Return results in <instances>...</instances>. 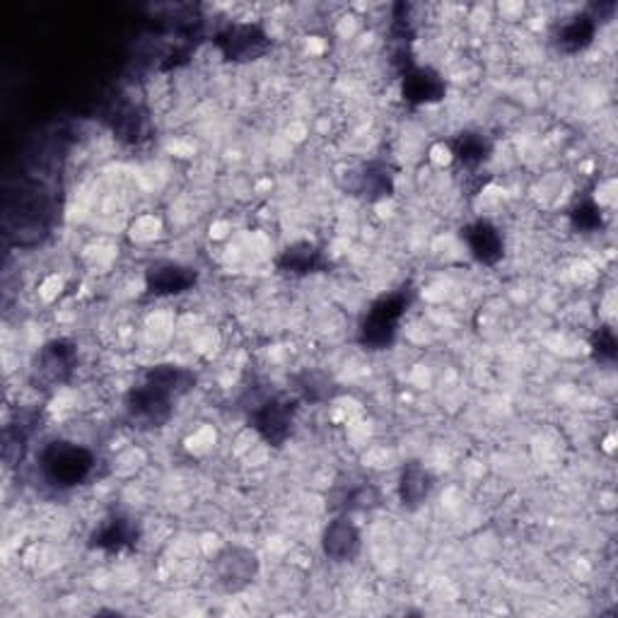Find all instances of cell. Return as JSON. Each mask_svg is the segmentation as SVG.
Returning a JSON list of instances; mask_svg holds the SVG:
<instances>
[{"label":"cell","instance_id":"1","mask_svg":"<svg viewBox=\"0 0 618 618\" xmlns=\"http://www.w3.org/2000/svg\"><path fill=\"white\" fill-rule=\"evenodd\" d=\"M94 454L71 440H53L39 452V469L47 483L53 488H75L83 485L94 474Z\"/></svg>","mask_w":618,"mask_h":618},{"label":"cell","instance_id":"2","mask_svg":"<svg viewBox=\"0 0 618 618\" xmlns=\"http://www.w3.org/2000/svg\"><path fill=\"white\" fill-rule=\"evenodd\" d=\"M411 302H414V295H411L408 288H401L389 292V295L377 298L370 310L365 312L361 329H357V341L370 351L389 349V345L396 341L399 327L406 317Z\"/></svg>","mask_w":618,"mask_h":618},{"label":"cell","instance_id":"3","mask_svg":"<svg viewBox=\"0 0 618 618\" xmlns=\"http://www.w3.org/2000/svg\"><path fill=\"white\" fill-rule=\"evenodd\" d=\"M300 411V399L286 394H270L256 401L252 414H249V426L256 430V436L270 447H283L295 430Z\"/></svg>","mask_w":618,"mask_h":618},{"label":"cell","instance_id":"4","mask_svg":"<svg viewBox=\"0 0 618 618\" xmlns=\"http://www.w3.org/2000/svg\"><path fill=\"white\" fill-rule=\"evenodd\" d=\"M78 367V349L68 339H53L41 345L35 361H31L29 382L41 392L56 389L71 382V377Z\"/></svg>","mask_w":618,"mask_h":618},{"label":"cell","instance_id":"5","mask_svg":"<svg viewBox=\"0 0 618 618\" xmlns=\"http://www.w3.org/2000/svg\"><path fill=\"white\" fill-rule=\"evenodd\" d=\"M175 404H177L175 396L162 392V389L155 384H150L148 379L134 387L124 401L128 420L140 430H155L167 426L172 416H175Z\"/></svg>","mask_w":618,"mask_h":618},{"label":"cell","instance_id":"6","mask_svg":"<svg viewBox=\"0 0 618 618\" xmlns=\"http://www.w3.org/2000/svg\"><path fill=\"white\" fill-rule=\"evenodd\" d=\"M213 45L218 47L225 61L232 63H249L262 59L270 49L268 31L256 23H235L227 25L215 35Z\"/></svg>","mask_w":618,"mask_h":618},{"label":"cell","instance_id":"7","mask_svg":"<svg viewBox=\"0 0 618 618\" xmlns=\"http://www.w3.org/2000/svg\"><path fill=\"white\" fill-rule=\"evenodd\" d=\"M215 582L225 592H242L249 584H254L258 575V558L252 548L244 546H225L213 558Z\"/></svg>","mask_w":618,"mask_h":618},{"label":"cell","instance_id":"8","mask_svg":"<svg viewBox=\"0 0 618 618\" xmlns=\"http://www.w3.org/2000/svg\"><path fill=\"white\" fill-rule=\"evenodd\" d=\"M140 541V527L134 517L114 513L102 525L92 531L90 548L102 551L106 556H122V553L134 551Z\"/></svg>","mask_w":618,"mask_h":618},{"label":"cell","instance_id":"9","mask_svg":"<svg viewBox=\"0 0 618 618\" xmlns=\"http://www.w3.org/2000/svg\"><path fill=\"white\" fill-rule=\"evenodd\" d=\"M197 268L177 262H155L146 270V292L153 298H175L197 286Z\"/></svg>","mask_w":618,"mask_h":618},{"label":"cell","instance_id":"10","mask_svg":"<svg viewBox=\"0 0 618 618\" xmlns=\"http://www.w3.org/2000/svg\"><path fill=\"white\" fill-rule=\"evenodd\" d=\"M363 539L349 515H336L321 534V551L331 563H351L361 553Z\"/></svg>","mask_w":618,"mask_h":618},{"label":"cell","instance_id":"11","mask_svg":"<svg viewBox=\"0 0 618 618\" xmlns=\"http://www.w3.org/2000/svg\"><path fill=\"white\" fill-rule=\"evenodd\" d=\"M444 92H447V85L440 78V73L432 68L414 66V63H411L408 68L401 71V94H404L408 104H436L442 100Z\"/></svg>","mask_w":618,"mask_h":618},{"label":"cell","instance_id":"12","mask_svg":"<svg viewBox=\"0 0 618 618\" xmlns=\"http://www.w3.org/2000/svg\"><path fill=\"white\" fill-rule=\"evenodd\" d=\"M462 237L469 254L483 266H495L505 256V237L491 220H476L466 225Z\"/></svg>","mask_w":618,"mask_h":618},{"label":"cell","instance_id":"13","mask_svg":"<svg viewBox=\"0 0 618 618\" xmlns=\"http://www.w3.org/2000/svg\"><path fill=\"white\" fill-rule=\"evenodd\" d=\"M278 270H283L288 276H312V274H324L329 268V258L321 252L317 244L312 242H298L288 249H283L276 262Z\"/></svg>","mask_w":618,"mask_h":618},{"label":"cell","instance_id":"14","mask_svg":"<svg viewBox=\"0 0 618 618\" xmlns=\"http://www.w3.org/2000/svg\"><path fill=\"white\" fill-rule=\"evenodd\" d=\"M596 37V17L590 13H580L568 17L566 23H560L553 31V45L560 53H580L588 49Z\"/></svg>","mask_w":618,"mask_h":618},{"label":"cell","instance_id":"15","mask_svg":"<svg viewBox=\"0 0 618 618\" xmlns=\"http://www.w3.org/2000/svg\"><path fill=\"white\" fill-rule=\"evenodd\" d=\"M399 501L406 509L426 505L432 491V476L420 462H406L399 474Z\"/></svg>","mask_w":618,"mask_h":618},{"label":"cell","instance_id":"16","mask_svg":"<svg viewBox=\"0 0 618 618\" xmlns=\"http://www.w3.org/2000/svg\"><path fill=\"white\" fill-rule=\"evenodd\" d=\"M493 153V143L479 131H462L452 143V155L462 169L476 172Z\"/></svg>","mask_w":618,"mask_h":618},{"label":"cell","instance_id":"17","mask_svg":"<svg viewBox=\"0 0 618 618\" xmlns=\"http://www.w3.org/2000/svg\"><path fill=\"white\" fill-rule=\"evenodd\" d=\"M143 379H148L150 384L160 387L162 392H167L175 399L189 394L193 384H197V375H193L189 367H181V365H155V367H150Z\"/></svg>","mask_w":618,"mask_h":618},{"label":"cell","instance_id":"18","mask_svg":"<svg viewBox=\"0 0 618 618\" xmlns=\"http://www.w3.org/2000/svg\"><path fill=\"white\" fill-rule=\"evenodd\" d=\"M357 191L370 201L392 197L394 193L392 167H389L387 162H370V165H365L361 169V175H357Z\"/></svg>","mask_w":618,"mask_h":618},{"label":"cell","instance_id":"19","mask_svg":"<svg viewBox=\"0 0 618 618\" xmlns=\"http://www.w3.org/2000/svg\"><path fill=\"white\" fill-rule=\"evenodd\" d=\"M379 503H382V495H379L377 485L357 483V485H351L349 491L339 497V509H341V515L367 513V509L379 507Z\"/></svg>","mask_w":618,"mask_h":618},{"label":"cell","instance_id":"20","mask_svg":"<svg viewBox=\"0 0 618 618\" xmlns=\"http://www.w3.org/2000/svg\"><path fill=\"white\" fill-rule=\"evenodd\" d=\"M295 389L300 399L312 401V404H319V401H327L333 396L336 384L327 375L319 373H302L295 377Z\"/></svg>","mask_w":618,"mask_h":618},{"label":"cell","instance_id":"21","mask_svg":"<svg viewBox=\"0 0 618 618\" xmlns=\"http://www.w3.org/2000/svg\"><path fill=\"white\" fill-rule=\"evenodd\" d=\"M570 223H572L575 230H582V232L600 230V227L604 225L602 209H600V205H596L594 201H582V203H578V205H575V209H572Z\"/></svg>","mask_w":618,"mask_h":618},{"label":"cell","instance_id":"22","mask_svg":"<svg viewBox=\"0 0 618 618\" xmlns=\"http://www.w3.org/2000/svg\"><path fill=\"white\" fill-rule=\"evenodd\" d=\"M592 355L600 363H614L618 355V341L616 333L609 327H602L592 336Z\"/></svg>","mask_w":618,"mask_h":618}]
</instances>
